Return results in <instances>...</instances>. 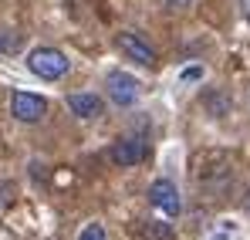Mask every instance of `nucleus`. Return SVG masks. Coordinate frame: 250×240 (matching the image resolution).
Instances as JSON below:
<instances>
[{"mask_svg":"<svg viewBox=\"0 0 250 240\" xmlns=\"http://www.w3.org/2000/svg\"><path fill=\"white\" fill-rule=\"evenodd\" d=\"M68 109L78 119H98L102 115V98L91 95V91H71L68 95Z\"/></svg>","mask_w":250,"mask_h":240,"instance_id":"nucleus-7","label":"nucleus"},{"mask_svg":"<svg viewBox=\"0 0 250 240\" xmlns=\"http://www.w3.org/2000/svg\"><path fill=\"white\" fill-rule=\"evenodd\" d=\"M240 10H244V17L250 21V0H240Z\"/></svg>","mask_w":250,"mask_h":240,"instance_id":"nucleus-14","label":"nucleus"},{"mask_svg":"<svg viewBox=\"0 0 250 240\" xmlns=\"http://www.w3.org/2000/svg\"><path fill=\"white\" fill-rule=\"evenodd\" d=\"M149 203H152V210H156V213H163L166 220H176V217H179V210H183L179 190H176V183H172V179H156V183L149 186Z\"/></svg>","mask_w":250,"mask_h":240,"instance_id":"nucleus-3","label":"nucleus"},{"mask_svg":"<svg viewBox=\"0 0 250 240\" xmlns=\"http://www.w3.org/2000/svg\"><path fill=\"white\" fill-rule=\"evenodd\" d=\"M207 109L213 115H223V112L230 109V98H227V95H207Z\"/></svg>","mask_w":250,"mask_h":240,"instance_id":"nucleus-9","label":"nucleus"},{"mask_svg":"<svg viewBox=\"0 0 250 240\" xmlns=\"http://www.w3.org/2000/svg\"><path fill=\"white\" fill-rule=\"evenodd\" d=\"M108 98H112V105H119V109H132L135 105V98H139V81L132 78L128 71H108Z\"/></svg>","mask_w":250,"mask_h":240,"instance_id":"nucleus-5","label":"nucleus"},{"mask_svg":"<svg viewBox=\"0 0 250 240\" xmlns=\"http://www.w3.org/2000/svg\"><path fill=\"white\" fill-rule=\"evenodd\" d=\"M17 47V34H0V54H10Z\"/></svg>","mask_w":250,"mask_h":240,"instance_id":"nucleus-11","label":"nucleus"},{"mask_svg":"<svg viewBox=\"0 0 250 240\" xmlns=\"http://www.w3.org/2000/svg\"><path fill=\"white\" fill-rule=\"evenodd\" d=\"M10 115H14L17 122L34 125V122H41L44 115H47V102H44L41 95H34V91L17 88V91L10 95Z\"/></svg>","mask_w":250,"mask_h":240,"instance_id":"nucleus-2","label":"nucleus"},{"mask_svg":"<svg viewBox=\"0 0 250 240\" xmlns=\"http://www.w3.org/2000/svg\"><path fill=\"white\" fill-rule=\"evenodd\" d=\"M179 78H183V81H196V78H203V68H186Z\"/></svg>","mask_w":250,"mask_h":240,"instance_id":"nucleus-12","label":"nucleus"},{"mask_svg":"<svg viewBox=\"0 0 250 240\" xmlns=\"http://www.w3.org/2000/svg\"><path fill=\"white\" fill-rule=\"evenodd\" d=\"M166 3L172 10H189V7H193V0H166Z\"/></svg>","mask_w":250,"mask_h":240,"instance_id":"nucleus-13","label":"nucleus"},{"mask_svg":"<svg viewBox=\"0 0 250 240\" xmlns=\"http://www.w3.org/2000/svg\"><path fill=\"white\" fill-rule=\"evenodd\" d=\"M27 68L44 81H58V78L68 75V58L58 47H34L27 54Z\"/></svg>","mask_w":250,"mask_h":240,"instance_id":"nucleus-1","label":"nucleus"},{"mask_svg":"<svg viewBox=\"0 0 250 240\" xmlns=\"http://www.w3.org/2000/svg\"><path fill=\"white\" fill-rule=\"evenodd\" d=\"M149 156V142L142 139V135H125V139H119L112 149H108V159L115 162V166H139V162Z\"/></svg>","mask_w":250,"mask_h":240,"instance_id":"nucleus-4","label":"nucleus"},{"mask_svg":"<svg viewBox=\"0 0 250 240\" xmlns=\"http://www.w3.org/2000/svg\"><path fill=\"white\" fill-rule=\"evenodd\" d=\"M78 240H108V237H105V227L102 223H88L82 234H78Z\"/></svg>","mask_w":250,"mask_h":240,"instance_id":"nucleus-10","label":"nucleus"},{"mask_svg":"<svg viewBox=\"0 0 250 240\" xmlns=\"http://www.w3.org/2000/svg\"><path fill=\"white\" fill-rule=\"evenodd\" d=\"M142 237L146 240H172L169 223H142Z\"/></svg>","mask_w":250,"mask_h":240,"instance_id":"nucleus-8","label":"nucleus"},{"mask_svg":"<svg viewBox=\"0 0 250 240\" xmlns=\"http://www.w3.org/2000/svg\"><path fill=\"white\" fill-rule=\"evenodd\" d=\"M115 47L122 51L125 58L139 61L142 68H156V51L139 38V34H132V31H119V34H115Z\"/></svg>","mask_w":250,"mask_h":240,"instance_id":"nucleus-6","label":"nucleus"},{"mask_svg":"<svg viewBox=\"0 0 250 240\" xmlns=\"http://www.w3.org/2000/svg\"><path fill=\"white\" fill-rule=\"evenodd\" d=\"M247 213H250V193H247Z\"/></svg>","mask_w":250,"mask_h":240,"instance_id":"nucleus-15","label":"nucleus"},{"mask_svg":"<svg viewBox=\"0 0 250 240\" xmlns=\"http://www.w3.org/2000/svg\"><path fill=\"white\" fill-rule=\"evenodd\" d=\"M220 240H223V237H220Z\"/></svg>","mask_w":250,"mask_h":240,"instance_id":"nucleus-16","label":"nucleus"}]
</instances>
